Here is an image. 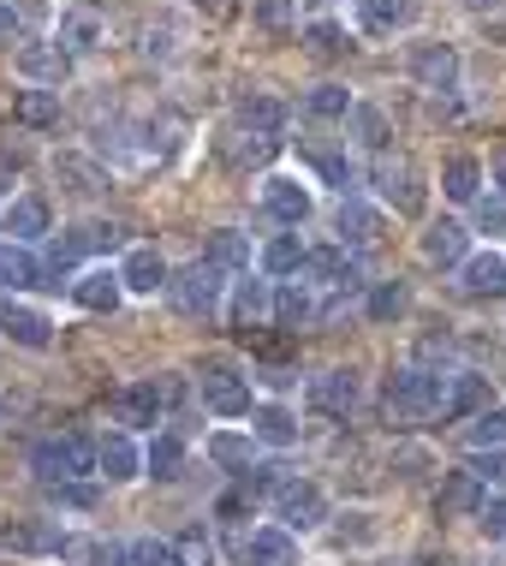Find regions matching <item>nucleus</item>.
I'll list each match as a JSON object with an SVG mask.
<instances>
[{
	"label": "nucleus",
	"instance_id": "nucleus-1",
	"mask_svg": "<svg viewBox=\"0 0 506 566\" xmlns=\"http://www.w3.org/2000/svg\"><path fill=\"white\" fill-rule=\"evenodd\" d=\"M30 471H36L42 483H84V478H102L96 471V441L66 430V436H42L36 448H30Z\"/></svg>",
	"mask_w": 506,
	"mask_h": 566
},
{
	"label": "nucleus",
	"instance_id": "nucleus-2",
	"mask_svg": "<svg viewBox=\"0 0 506 566\" xmlns=\"http://www.w3.org/2000/svg\"><path fill=\"white\" fill-rule=\"evenodd\" d=\"M447 388H453V376H441V370H423V364H405V370H393L388 376V418H435L441 406H447Z\"/></svg>",
	"mask_w": 506,
	"mask_h": 566
},
{
	"label": "nucleus",
	"instance_id": "nucleus-3",
	"mask_svg": "<svg viewBox=\"0 0 506 566\" xmlns=\"http://www.w3.org/2000/svg\"><path fill=\"white\" fill-rule=\"evenodd\" d=\"M167 298H173V311L179 316H221V304H226V274L209 263V256H197V263H186L167 281Z\"/></svg>",
	"mask_w": 506,
	"mask_h": 566
},
{
	"label": "nucleus",
	"instance_id": "nucleus-4",
	"mask_svg": "<svg viewBox=\"0 0 506 566\" xmlns=\"http://www.w3.org/2000/svg\"><path fill=\"white\" fill-rule=\"evenodd\" d=\"M197 394H203V406L214 418H244V411H251V376H244L233 358H203Z\"/></svg>",
	"mask_w": 506,
	"mask_h": 566
},
{
	"label": "nucleus",
	"instance_id": "nucleus-5",
	"mask_svg": "<svg viewBox=\"0 0 506 566\" xmlns=\"http://www.w3.org/2000/svg\"><path fill=\"white\" fill-rule=\"evenodd\" d=\"M370 179H376V197L393 209V216H423L429 186H423V167L411 156H381Z\"/></svg>",
	"mask_w": 506,
	"mask_h": 566
},
{
	"label": "nucleus",
	"instance_id": "nucleus-6",
	"mask_svg": "<svg viewBox=\"0 0 506 566\" xmlns=\"http://www.w3.org/2000/svg\"><path fill=\"white\" fill-rule=\"evenodd\" d=\"M358 400H363L358 370H321V376H310V388H304V406H310L316 418H334V423H346L351 411H358Z\"/></svg>",
	"mask_w": 506,
	"mask_h": 566
},
{
	"label": "nucleus",
	"instance_id": "nucleus-7",
	"mask_svg": "<svg viewBox=\"0 0 506 566\" xmlns=\"http://www.w3.org/2000/svg\"><path fill=\"white\" fill-rule=\"evenodd\" d=\"M107 418L126 423V430H149V423H161V418H167L161 381H126V388H114V400H107Z\"/></svg>",
	"mask_w": 506,
	"mask_h": 566
},
{
	"label": "nucleus",
	"instance_id": "nucleus-8",
	"mask_svg": "<svg viewBox=\"0 0 506 566\" xmlns=\"http://www.w3.org/2000/svg\"><path fill=\"white\" fill-rule=\"evenodd\" d=\"M274 518H281L286 531H316L321 518H328V495H321L310 478H293L274 495Z\"/></svg>",
	"mask_w": 506,
	"mask_h": 566
},
{
	"label": "nucleus",
	"instance_id": "nucleus-9",
	"mask_svg": "<svg viewBox=\"0 0 506 566\" xmlns=\"http://www.w3.org/2000/svg\"><path fill=\"white\" fill-rule=\"evenodd\" d=\"M483 501H488V483H483L471 465H458V471H441L435 507L447 513V518H477V513H483Z\"/></svg>",
	"mask_w": 506,
	"mask_h": 566
},
{
	"label": "nucleus",
	"instance_id": "nucleus-10",
	"mask_svg": "<svg viewBox=\"0 0 506 566\" xmlns=\"http://www.w3.org/2000/svg\"><path fill=\"white\" fill-rule=\"evenodd\" d=\"M263 209L281 227H304L316 216V197H310V186L304 179H286V174H274V179H263Z\"/></svg>",
	"mask_w": 506,
	"mask_h": 566
},
{
	"label": "nucleus",
	"instance_id": "nucleus-11",
	"mask_svg": "<svg viewBox=\"0 0 506 566\" xmlns=\"http://www.w3.org/2000/svg\"><path fill=\"white\" fill-rule=\"evenodd\" d=\"M66 531L49 525V518H12L0 525V555H60Z\"/></svg>",
	"mask_w": 506,
	"mask_h": 566
},
{
	"label": "nucleus",
	"instance_id": "nucleus-12",
	"mask_svg": "<svg viewBox=\"0 0 506 566\" xmlns=\"http://www.w3.org/2000/svg\"><path fill=\"white\" fill-rule=\"evenodd\" d=\"M304 281H310V286H340V293H351V286H358V256H351L346 244H316V251L304 256Z\"/></svg>",
	"mask_w": 506,
	"mask_h": 566
},
{
	"label": "nucleus",
	"instance_id": "nucleus-13",
	"mask_svg": "<svg viewBox=\"0 0 506 566\" xmlns=\"http://www.w3.org/2000/svg\"><path fill=\"white\" fill-rule=\"evenodd\" d=\"M411 78H418L423 90H435V96H447V90L458 84V54L447 49V42H418V49H411Z\"/></svg>",
	"mask_w": 506,
	"mask_h": 566
},
{
	"label": "nucleus",
	"instance_id": "nucleus-14",
	"mask_svg": "<svg viewBox=\"0 0 506 566\" xmlns=\"http://www.w3.org/2000/svg\"><path fill=\"white\" fill-rule=\"evenodd\" d=\"M119 281H126V293H137V298H156V293H167V281H173V269L161 263V251H149V244H137V251L119 263Z\"/></svg>",
	"mask_w": 506,
	"mask_h": 566
},
{
	"label": "nucleus",
	"instance_id": "nucleus-15",
	"mask_svg": "<svg viewBox=\"0 0 506 566\" xmlns=\"http://www.w3.org/2000/svg\"><path fill=\"white\" fill-rule=\"evenodd\" d=\"M72 298L96 316H114L119 298H126V281H119V269H84L78 281H72Z\"/></svg>",
	"mask_w": 506,
	"mask_h": 566
},
{
	"label": "nucleus",
	"instance_id": "nucleus-16",
	"mask_svg": "<svg viewBox=\"0 0 506 566\" xmlns=\"http://www.w3.org/2000/svg\"><path fill=\"white\" fill-rule=\"evenodd\" d=\"M244 566H298V543L286 525H256L244 537Z\"/></svg>",
	"mask_w": 506,
	"mask_h": 566
},
{
	"label": "nucleus",
	"instance_id": "nucleus-17",
	"mask_svg": "<svg viewBox=\"0 0 506 566\" xmlns=\"http://www.w3.org/2000/svg\"><path fill=\"white\" fill-rule=\"evenodd\" d=\"M423 256L441 263V269H465L471 263V227H458V221L423 227Z\"/></svg>",
	"mask_w": 506,
	"mask_h": 566
},
{
	"label": "nucleus",
	"instance_id": "nucleus-18",
	"mask_svg": "<svg viewBox=\"0 0 506 566\" xmlns=\"http://www.w3.org/2000/svg\"><path fill=\"white\" fill-rule=\"evenodd\" d=\"M96 471L107 483H131V478H144V453H137V441L119 430V436H102L96 441Z\"/></svg>",
	"mask_w": 506,
	"mask_h": 566
},
{
	"label": "nucleus",
	"instance_id": "nucleus-19",
	"mask_svg": "<svg viewBox=\"0 0 506 566\" xmlns=\"http://www.w3.org/2000/svg\"><path fill=\"white\" fill-rule=\"evenodd\" d=\"M19 72H24L30 84L49 90V84H60L72 72V54L60 49V42H24V49H19Z\"/></svg>",
	"mask_w": 506,
	"mask_h": 566
},
{
	"label": "nucleus",
	"instance_id": "nucleus-20",
	"mask_svg": "<svg viewBox=\"0 0 506 566\" xmlns=\"http://www.w3.org/2000/svg\"><path fill=\"white\" fill-rule=\"evenodd\" d=\"M226 316H233V328H256L274 316V293L268 281H251V274H239L233 281V304H226Z\"/></svg>",
	"mask_w": 506,
	"mask_h": 566
},
{
	"label": "nucleus",
	"instance_id": "nucleus-21",
	"mask_svg": "<svg viewBox=\"0 0 506 566\" xmlns=\"http://www.w3.org/2000/svg\"><path fill=\"white\" fill-rule=\"evenodd\" d=\"M483 411H488V376L458 370L453 388H447V406H441V418H447V423H465V418H483Z\"/></svg>",
	"mask_w": 506,
	"mask_h": 566
},
{
	"label": "nucleus",
	"instance_id": "nucleus-22",
	"mask_svg": "<svg viewBox=\"0 0 506 566\" xmlns=\"http://www.w3.org/2000/svg\"><path fill=\"white\" fill-rule=\"evenodd\" d=\"M0 334H7V340H19V346H30V352H42L54 340V323L42 311H30V304H12L7 298V311H0Z\"/></svg>",
	"mask_w": 506,
	"mask_h": 566
},
{
	"label": "nucleus",
	"instance_id": "nucleus-23",
	"mask_svg": "<svg viewBox=\"0 0 506 566\" xmlns=\"http://www.w3.org/2000/svg\"><path fill=\"white\" fill-rule=\"evenodd\" d=\"M458 274H465L458 286H465L471 298H506V256L500 251H477Z\"/></svg>",
	"mask_w": 506,
	"mask_h": 566
},
{
	"label": "nucleus",
	"instance_id": "nucleus-24",
	"mask_svg": "<svg viewBox=\"0 0 506 566\" xmlns=\"http://www.w3.org/2000/svg\"><path fill=\"white\" fill-rule=\"evenodd\" d=\"M60 49H66L72 60H78V54H96L102 49V19H96V12H84V7H66V12H60Z\"/></svg>",
	"mask_w": 506,
	"mask_h": 566
},
{
	"label": "nucleus",
	"instance_id": "nucleus-25",
	"mask_svg": "<svg viewBox=\"0 0 506 566\" xmlns=\"http://www.w3.org/2000/svg\"><path fill=\"white\" fill-rule=\"evenodd\" d=\"M346 244H376L381 239V209H370L363 197H340V216H334Z\"/></svg>",
	"mask_w": 506,
	"mask_h": 566
},
{
	"label": "nucleus",
	"instance_id": "nucleus-26",
	"mask_svg": "<svg viewBox=\"0 0 506 566\" xmlns=\"http://www.w3.org/2000/svg\"><path fill=\"white\" fill-rule=\"evenodd\" d=\"M239 126L256 132V137H274V132L286 126V102L268 96V90H251V96L239 102Z\"/></svg>",
	"mask_w": 506,
	"mask_h": 566
},
{
	"label": "nucleus",
	"instance_id": "nucleus-27",
	"mask_svg": "<svg viewBox=\"0 0 506 566\" xmlns=\"http://www.w3.org/2000/svg\"><path fill=\"white\" fill-rule=\"evenodd\" d=\"M42 274H49V263H42V256L30 251V244L7 239V251H0V281H7L12 293H19V286H36Z\"/></svg>",
	"mask_w": 506,
	"mask_h": 566
},
{
	"label": "nucleus",
	"instance_id": "nucleus-28",
	"mask_svg": "<svg viewBox=\"0 0 506 566\" xmlns=\"http://www.w3.org/2000/svg\"><path fill=\"white\" fill-rule=\"evenodd\" d=\"M286 483H293V471H286L281 459H256V465L239 471V489H244L251 501H268V507H274V495H281Z\"/></svg>",
	"mask_w": 506,
	"mask_h": 566
},
{
	"label": "nucleus",
	"instance_id": "nucleus-29",
	"mask_svg": "<svg viewBox=\"0 0 506 566\" xmlns=\"http://www.w3.org/2000/svg\"><path fill=\"white\" fill-rule=\"evenodd\" d=\"M12 119L49 132V126H60V96H54V90H42V84H30V90H19V96H12Z\"/></svg>",
	"mask_w": 506,
	"mask_h": 566
},
{
	"label": "nucleus",
	"instance_id": "nucleus-30",
	"mask_svg": "<svg viewBox=\"0 0 506 566\" xmlns=\"http://www.w3.org/2000/svg\"><path fill=\"white\" fill-rule=\"evenodd\" d=\"M107 566H186L173 543L161 537H137V543H114V560Z\"/></svg>",
	"mask_w": 506,
	"mask_h": 566
},
{
	"label": "nucleus",
	"instance_id": "nucleus-31",
	"mask_svg": "<svg viewBox=\"0 0 506 566\" xmlns=\"http://www.w3.org/2000/svg\"><path fill=\"white\" fill-rule=\"evenodd\" d=\"M274 323H281V328H304V323H316L310 281H286L281 293H274Z\"/></svg>",
	"mask_w": 506,
	"mask_h": 566
},
{
	"label": "nucleus",
	"instance_id": "nucleus-32",
	"mask_svg": "<svg viewBox=\"0 0 506 566\" xmlns=\"http://www.w3.org/2000/svg\"><path fill=\"white\" fill-rule=\"evenodd\" d=\"M411 12H418L411 0H358V19H363L370 36H393V30H405Z\"/></svg>",
	"mask_w": 506,
	"mask_h": 566
},
{
	"label": "nucleus",
	"instance_id": "nucleus-33",
	"mask_svg": "<svg viewBox=\"0 0 506 566\" xmlns=\"http://www.w3.org/2000/svg\"><path fill=\"white\" fill-rule=\"evenodd\" d=\"M441 191H447L453 203H477V191H483V161H477V156H453L447 167H441Z\"/></svg>",
	"mask_w": 506,
	"mask_h": 566
},
{
	"label": "nucleus",
	"instance_id": "nucleus-34",
	"mask_svg": "<svg viewBox=\"0 0 506 566\" xmlns=\"http://www.w3.org/2000/svg\"><path fill=\"white\" fill-rule=\"evenodd\" d=\"M209 263L221 269V274H251V239L244 233H233V227H221V233L209 239Z\"/></svg>",
	"mask_w": 506,
	"mask_h": 566
},
{
	"label": "nucleus",
	"instance_id": "nucleus-35",
	"mask_svg": "<svg viewBox=\"0 0 506 566\" xmlns=\"http://www.w3.org/2000/svg\"><path fill=\"white\" fill-rule=\"evenodd\" d=\"M251 436L268 441V448H293V441H298V418L286 406H263V411H251Z\"/></svg>",
	"mask_w": 506,
	"mask_h": 566
},
{
	"label": "nucleus",
	"instance_id": "nucleus-36",
	"mask_svg": "<svg viewBox=\"0 0 506 566\" xmlns=\"http://www.w3.org/2000/svg\"><path fill=\"white\" fill-rule=\"evenodd\" d=\"M7 233L19 244L42 239V233H49V203H42V197H19V203H7Z\"/></svg>",
	"mask_w": 506,
	"mask_h": 566
},
{
	"label": "nucleus",
	"instance_id": "nucleus-37",
	"mask_svg": "<svg viewBox=\"0 0 506 566\" xmlns=\"http://www.w3.org/2000/svg\"><path fill=\"white\" fill-rule=\"evenodd\" d=\"M54 174L66 179V191H72V197H96V191H107V174H102V167H89L84 156H60V161H54Z\"/></svg>",
	"mask_w": 506,
	"mask_h": 566
},
{
	"label": "nucleus",
	"instance_id": "nucleus-38",
	"mask_svg": "<svg viewBox=\"0 0 506 566\" xmlns=\"http://www.w3.org/2000/svg\"><path fill=\"white\" fill-rule=\"evenodd\" d=\"M60 560H66V566H107V560H114V543L84 537V531H66V543H60Z\"/></svg>",
	"mask_w": 506,
	"mask_h": 566
},
{
	"label": "nucleus",
	"instance_id": "nucleus-39",
	"mask_svg": "<svg viewBox=\"0 0 506 566\" xmlns=\"http://www.w3.org/2000/svg\"><path fill=\"white\" fill-rule=\"evenodd\" d=\"M304 256H310V251H304L293 233H281V239L263 244V269L268 274H304Z\"/></svg>",
	"mask_w": 506,
	"mask_h": 566
},
{
	"label": "nucleus",
	"instance_id": "nucleus-40",
	"mask_svg": "<svg viewBox=\"0 0 506 566\" xmlns=\"http://www.w3.org/2000/svg\"><path fill=\"white\" fill-rule=\"evenodd\" d=\"M304 108H310L316 119H346L351 108H358V102H351L346 84H316L310 96H304Z\"/></svg>",
	"mask_w": 506,
	"mask_h": 566
},
{
	"label": "nucleus",
	"instance_id": "nucleus-41",
	"mask_svg": "<svg viewBox=\"0 0 506 566\" xmlns=\"http://www.w3.org/2000/svg\"><path fill=\"white\" fill-rule=\"evenodd\" d=\"M144 465H149V478H179V465H186V441H179V436H156V441H149V453H144Z\"/></svg>",
	"mask_w": 506,
	"mask_h": 566
},
{
	"label": "nucleus",
	"instance_id": "nucleus-42",
	"mask_svg": "<svg viewBox=\"0 0 506 566\" xmlns=\"http://www.w3.org/2000/svg\"><path fill=\"white\" fill-rule=\"evenodd\" d=\"M465 441H471V453H483V448H506V406H488L483 418H471Z\"/></svg>",
	"mask_w": 506,
	"mask_h": 566
},
{
	"label": "nucleus",
	"instance_id": "nucleus-43",
	"mask_svg": "<svg viewBox=\"0 0 506 566\" xmlns=\"http://www.w3.org/2000/svg\"><path fill=\"white\" fill-rule=\"evenodd\" d=\"M310 167H316V174L328 179V186L340 191V197H351V186H358V167H351L346 156H334V149H321V156H310Z\"/></svg>",
	"mask_w": 506,
	"mask_h": 566
},
{
	"label": "nucleus",
	"instance_id": "nucleus-44",
	"mask_svg": "<svg viewBox=\"0 0 506 566\" xmlns=\"http://www.w3.org/2000/svg\"><path fill=\"white\" fill-rule=\"evenodd\" d=\"M49 501H54V507H72V513H89L102 501V489L89 478L84 483H49Z\"/></svg>",
	"mask_w": 506,
	"mask_h": 566
},
{
	"label": "nucleus",
	"instance_id": "nucleus-45",
	"mask_svg": "<svg viewBox=\"0 0 506 566\" xmlns=\"http://www.w3.org/2000/svg\"><path fill=\"white\" fill-rule=\"evenodd\" d=\"M363 311H370V323H393V316L405 311V286H400V281H381Z\"/></svg>",
	"mask_w": 506,
	"mask_h": 566
},
{
	"label": "nucleus",
	"instance_id": "nucleus-46",
	"mask_svg": "<svg viewBox=\"0 0 506 566\" xmlns=\"http://www.w3.org/2000/svg\"><path fill=\"white\" fill-rule=\"evenodd\" d=\"M351 126H358L363 149H388V114L381 108H351Z\"/></svg>",
	"mask_w": 506,
	"mask_h": 566
},
{
	"label": "nucleus",
	"instance_id": "nucleus-47",
	"mask_svg": "<svg viewBox=\"0 0 506 566\" xmlns=\"http://www.w3.org/2000/svg\"><path fill=\"white\" fill-rule=\"evenodd\" d=\"M209 459H214V465L244 471V465H251V436H214L209 441Z\"/></svg>",
	"mask_w": 506,
	"mask_h": 566
},
{
	"label": "nucleus",
	"instance_id": "nucleus-48",
	"mask_svg": "<svg viewBox=\"0 0 506 566\" xmlns=\"http://www.w3.org/2000/svg\"><path fill=\"white\" fill-rule=\"evenodd\" d=\"M304 42H310V54H346V49H351L346 30H340V24H328V19H316L310 30H304Z\"/></svg>",
	"mask_w": 506,
	"mask_h": 566
},
{
	"label": "nucleus",
	"instance_id": "nucleus-49",
	"mask_svg": "<svg viewBox=\"0 0 506 566\" xmlns=\"http://www.w3.org/2000/svg\"><path fill=\"white\" fill-rule=\"evenodd\" d=\"M256 24L263 30H293L298 24V0H256Z\"/></svg>",
	"mask_w": 506,
	"mask_h": 566
},
{
	"label": "nucleus",
	"instance_id": "nucleus-50",
	"mask_svg": "<svg viewBox=\"0 0 506 566\" xmlns=\"http://www.w3.org/2000/svg\"><path fill=\"white\" fill-rule=\"evenodd\" d=\"M173 548H179V560H186V566H214V543L203 537V525H191Z\"/></svg>",
	"mask_w": 506,
	"mask_h": 566
},
{
	"label": "nucleus",
	"instance_id": "nucleus-51",
	"mask_svg": "<svg viewBox=\"0 0 506 566\" xmlns=\"http://www.w3.org/2000/svg\"><path fill=\"white\" fill-rule=\"evenodd\" d=\"M477 531L488 543H506V495H488L483 513H477Z\"/></svg>",
	"mask_w": 506,
	"mask_h": 566
},
{
	"label": "nucleus",
	"instance_id": "nucleus-52",
	"mask_svg": "<svg viewBox=\"0 0 506 566\" xmlns=\"http://www.w3.org/2000/svg\"><path fill=\"white\" fill-rule=\"evenodd\" d=\"M226 156H233L239 167H244V161L256 167V161H268V156H274V137H256V132H251V137H239V144H226Z\"/></svg>",
	"mask_w": 506,
	"mask_h": 566
},
{
	"label": "nucleus",
	"instance_id": "nucleus-53",
	"mask_svg": "<svg viewBox=\"0 0 506 566\" xmlns=\"http://www.w3.org/2000/svg\"><path fill=\"white\" fill-rule=\"evenodd\" d=\"M471 471H477L483 483H506V448H483V453H471Z\"/></svg>",
	"mask_w": 506,
	"mask_h": 566
},
{
	"label": "nucleus",
	"instance_id": "nucleus-54",
	"mask_svg": "<svg viewBox=\"0 0 506 566\" xmlns=\"http://www.w3.org/2000/svg\"><path fill=\"white\" fill-rule=\"evenodd\" d=\"M251 513H256V501L244 495V489H233V495L214 501V518H226V525H239V518H251Z\"/></svg>",
	"mask_w": 506,
	"mask_h": 566
},
{
	"label": "nucleus",
	"instance_id": "nucleus-55",
	"mask_svg": "<svg viewBox=\"0 0 506 566\" xmlns=\"http://www.w3.org/2000/svg\"><path fill=\"white\" fill-rule=\"evenodd\" d=\"M477 227L483 233H500L506 227V197H477Z\"/></svg>",
	"mask_w": 506,
	"mask_h": 566
},
{
	"label": "nucleus",
	"instance_id": "nucleus-56",
	"mask_svg": "<svg viewBox=\"0 0 506 566\" xmlns=\"http://www.w3.org/2000/svg\"><path fill=\"white\" fill-rule=\"evenodd\" d=\"M12 30H19V7H12V0H0V42H12Z\"/></svg>",
	"mask_w": 506,
	"mask_h": 566
},
{
	"label": "nucleus",
	"instance_id": "nucleus-57",
	"mask_svg": "<svg viewBox=\"0 0 506 566\" xmlns=\"http://www.w3.org/2000/svg\"><path fill=\"white\" fill-rule=\"evenodd\" d=\"M293 376H298V370H286V364H268V370H263L268 388H293Z\"/></svg>",
	"mask_w": 506,
	"mask_h": 566
},
{
	"label": "nucleus",
	"instance_id": "nucleus-58",
	"mask_svg": "<svg viewBox=\"0 0 506 566\" xmlns=\"http://www.w3.org/2000/svg\"><path fill=\"white\" fill-rule=\"evenodd\" d=\"M471 12H488V7H506V0H465Z\"/></svg>",
	"mask_w": 506,
	"mask_h": 566
},
{
	"label": "nucleus",
	"instance_id": "nucleus-59",
	"mask_svg": "<svg viewBox=\"0 0 506 566\" xmlns=\"http://www.w3.org/2000/svg\"><path fill=\"white\" fill-rule=\"evenodd\" d=\"M495 186H500V197H506V156L495 161Z\"/></svg>",
	"mask_w": 506,
	"mask_h": 566
},
{
	"label": "nucleus",
	"instance_id": "nucleus-60",
	"mask_svg": "<svg viewBox=\"0 0 506 566\" xmlns=\"http://www.w3.org/2000/svg\"><path fill=\"white\" fill-rule=\"evenodd\" d=\"M423 566H458V560H453V555H429Z\"/></svg>",
	"mask_w": 506,
	"mask_h": 566
},
{
	"label": "nucleus",
	"instance_id": "nucleus-61",
	"mask_svg": "<svg viewBox=\"0 0 506 566\" xmlns=\"http://www.w3.org/2000/svg\"><path fill=\"white\" fill-rule=\"evenodd\" d=\"M7 186H12V174H7V167H0V203H7Z\"/></svg>",
	"mask_w": 506,
	"mask_h": 566
},
{
	"label": "nucleus",
	"instance_id": "nucleus-62",
	"mask_svg": "<svg viewBox=\"0 0 506 566\" xmlns=\"http://www.w3.org/2000/svg\"><path fill=\"white\" fill-rule=\"evenodd\" d=\"M0 423H7V400H0Z\"/></svg>",
	"mask_w": 506,
	"mask_h": 566
}]
</instances>
